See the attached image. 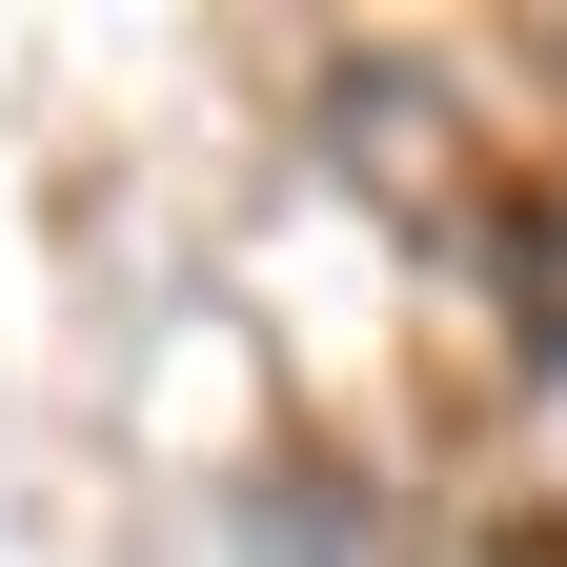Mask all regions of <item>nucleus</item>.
<instances>
[{
	"label": "nucleus",
	"mask_w": 567,
	"mask_h": 567,
	"mask_svg": "<svg viewBox=\"0 0 567 567\" xmlns=\"http://www.w3.org/2000/svg\"><path fill=\"white\" fill-rule=\"evenodd\" d=\"M507 284H527V324L567 344V203H507Z\"/></svg>",
	"instance_id": "obj_1"
},
{
	"label": "nucleus",
	"mask_w": 567,
	"mask_h": 567,
	"mask_svg": "<svg viewBox=\"0 0 567 567\" xmlns=\"http://www.w3.org/2000/svg\"><path fill=\"white\" fill-rule=\"evenodd\" d=\"M486 567H567V527H507V547H486Z\"/></svg>",
	"instance_id": "obj_2"
}]
</instances>
